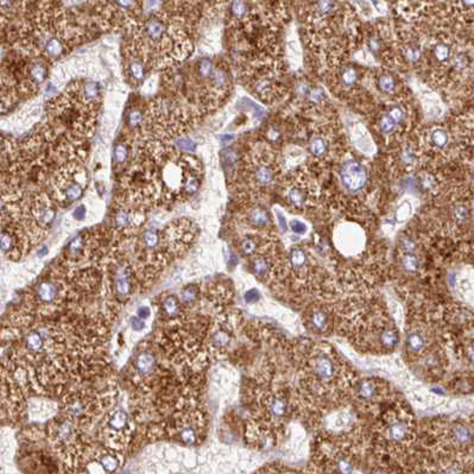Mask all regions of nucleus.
I'll use <instances>...</instances> for the list:
<instances>
[{
  "instance_id": "nucleus-1",
  "label": "nucleus",
  "mask_w": 474,
  "mask_h": 474,
  "mask_svg": "<svg viewBox=\"0 0 474 474\" xmlns=\"http://www.w3.org/2000/svg\"><path fill=\"white\" fill-rule=\"evenodd\" d=\"M244 171L250 187L268 190L277 182L280 165L274 151L268 147H258L245 157Z\"/></svg>"
},
{
  "instance_id": "nucleus-2",
  "label": "nucleus",
  "mask_w": 474,
  "mask_h": 474,
  "mask_svg": "<svg viewBox=\"0 0 474 474\" xmlns=\"http://www.w3.org/2000/svg\"><path fill=\"white\" fill-rule=\"evenodd\" d=\"M185 110L171 99H158L150 105L147 123L163 136H178L188 126Z\"/></svg>"
},
{
  "instance_id": "nucleus-3",
  "label": "nucleus",
  "mask_w": 474,
  "mask_h": 474,
  "mask_svg": "<svg viewBox=\"0 0 474 474\" xmlns=\"http://www.w3.org/2000/svg\"><path fill=\"white\" fill-rule=\"evenodd\" d=\"M56 197L62 202H75L82 197L87 184V172L78 164H69L59 169L53 177Z\"/></svg>"
},
{
  "instance_id": "nucleus-4",
  "label": "nucleus",
  "mask_w": 474,
  "mask_h": 474,
  "mask_svg": "<svg viewBox=\"0 0 474 474\" xmlns=\"http://www.w3.org/2000/svg\"><path fill=\"white\" fill-rule=\"evenodd\" d=\"M284 197L291 207L304 209L316 198V184L306 172L297 171L284 184Z\"/></svg>"
},
{
  "instance_id": "nucleus-5",
  "label": "nucleus",
  "mask_w": 474,
  "mask_h": 474,
  "mask_svg": "<svg viewBox=\"0 0 474 474\" xmlns=\"http://www.w3.org/2000/svg\"><path fill=\"white\" fill-rule=\"evenodd\" d=\"M412 435L411 418L403 411H390L382 422V436L389 444L403 446Z\"/></svg>"
},
{
  "instance_id": "nucleus-6",
  "label": "nucleus",
  "mask_w": 474,
  "mask_h": 474,
  "mask_svg": "<svg viewBox=\"0 0 474 474\" xmlns=\"http://www.w3.org/2000/svg\"><path fill=\"white\" fill-rule=\"evenodd\" d=\"M310 379L318 385L325 386L334 382L339 374V364L331 352L319 350L313 352L307 363Z\"/></svg>"
},
{
  "instance_id": "nucleus-7",
  "label": "nucleus",
  "mask_w": 474,
  "mask_h": 474,
  "mask_svg": "<svg viewBox=\"0 0 474 474\" xmlns=\"http://www.w3.org/2000/svg\"><path fill=\"white\" fill-rule=\"evenodd\" d=\"M340 180L346 190L350 193H359L367 184V170L363 163L357 159H347L340 168Z\"/></svg>"
},
{
  "instance_id": "nucleus-8",
  "label": "nucleus",
  "mask_w": 474,
  "mask_h": 474,
  "mask_svg": "<svg viewBox=\"0 0 474 474\" xmlns=\"http://www.w3.org/2000/svg\"><path fill=\"white\" fill-rule=\"evenodd\" d=\"M424 54L428 66L435 73H442L443 70L449 69L450 62L454 56L451 44L448 43L443 38H438V40L431 42Z\"/></svg>"
},
{
  "instance_id": "nucleus-9",
  "label": "nucleus",
  "mask_w": 474,
  "mask_h": 474,
  "mask_svg": "<svg viewBox=\"0 0 474 474\" xmlns=\"http://www.w3.org/2000/svg\"><path fill=\"white\" fill-rule=\"evenodd\" d=\"M104 15L111 24H124L138 12V0H104Z\"/></svg>"
},
{
  "instance_id": "nucleus-10",
  "label": "nucleus",
  "mask_w": 474,
  "mask_h": 474,
  "mask_svg": "<svg viewBox=\"0 0 474 474\" xmlns=\"http://www.w3.org/2000/svg\"><path fill=\"white\" fill-rule=\"evenodd\" d=\"M419 143L418 145L411 140H404L393 150L391 155V164L398 171H410L416 168L419 161Z\"/></svg>"
},
{
  "instance_id": "nucleus-11",
  "label": "nucleus",
  "mask_w": 474,
  "mask_h": 474,
  "mask_svg": "<svg viewBox=\"0 0 474 474\" xmlns=\"http://www.w3.org/2000/svg\"><path fill=\"white\" fill-rule=\"evenodd\" d=\"M252 91L255 94H257L259 98L265 101H272L278 98L280 94V83H278L277 76L275 75L271 68L268 69V72L259 73L252 79Z\"/></svg>"
},
{
  "instance_id": "nucleus-12",
  "label": "nucleus",
  "mask_w": 474,
  "mask_h": 474,
  "mask_svg": "<svg viewBox=\"0 0 474 474\" xmlns=\"http://www.w3.org/2000/svg\"><path fill=\"white\" fill-rule=\"evenodd\" d=\"M449 145V133L441 126L427 129L419 139V147L429 153H441Z\"/></svg>"
},
{
  "instance_id": "nucleus-13",
  "label": "nucleus",
  "mask_w": 474,
  "mask_h": 474,
  "mask_svg": "<svg viewBox=\"0 0 474 474\" xmlns=\"http://www.w3.org/2000/svg\"><path fill=\"white\" fill-rule=\"evenodd\" d=\"M429 348V332L427 328L415 326L406 333L405 350L414 359H421L428 352Z\"/></svg>"
},
{
  "instance_id": "nucleus-14",
  "label": "nucleus",
  "mask_w": 474,
  "mask_h": 474,
  "mask_svg": "<svg viewBox=\"0 0 474 474\" xmlns=\"http://www.w3.org/2000/svg\"><path fill=\"white\" fill-rule=\"evenodd\" d=\"M30 214L33 216L34 222L40 228H46V227L50 226L55 219L56 210L49 197L46 195H38L35 197L33 206L30 208Z\"/></svg>"
},
{
  "instance_id": "nucleus-15",
  "label": "nucleus",
  "mask_w": 474,
  "mask_h": 474,
  "mask_svg": "<svg viewBox=\"0 0 474 474\" xmlns=\"http://www.w3.org/2000/svg\"><path fill=\"white\" fill-rule=\"evenodd\" d=\"M332 145V134L325 130L318 131L310 137L308 142V151L313 158L325 159L331 155Z\"/></svg>"
},
{
  "instance_id": "nucleus-16",
  "label": "nucleus",
  "mask_w": 474,
  "mask_h": 474,
  "mask_svg": "<svg viewBox=\"0 0 474 474\" xmlns=\"http://www.w3.org/2000/svg\"><path fill=\"white\" fill-rule=\"evenodd\" d=\"M354 395L358 401L365 403V404H371L379 401L382 397V385L377 380L366 378L361 379L354 386Z\"/></svg>"
},
{
  "instance_id": "nucleus-17",
  "label": "nucleus",
  "mask_w": 474,
  "mask_h": 474,
  "mask_svg": "<svg viewBox=\"0 0 474 474\" xmlns=\"http://www.w3.org/2000/svg\"><path fill=\"white\" fill-rule=\"evenodd\" d=\"M398 51L403 62L410 66L418 65L424 56L421 44L418 43V41L412 40V38H406V40L403 41L399 44Z\"/></svg>"
},
{
  "instance_id": "nucleus-18",
  "label": "nucleus",
  "mask_w": 474,
  "mask_h": 474,
  "mask_svg": "<svg viewBox=\"0 0 474 474\" xmlns=\"http://www.w3.org/2000/svg\"><path fill=\"white\" fill-rule=\"evenodd\" d=\"M265 410L271 419L283 421L289 412V402L284 395H272L265 402Z\"/></svg>"
},
{
  "instance_id": "nucleus-19",
  "label": "nucleus",
  "mask_w": 474,
  "mask_h": 474,
  "mask_svg": "<svg viewBox=\"0 0 474 474\" xmlns=\"http://www.w3.org/2000/svg\"><path fill=\"white\" fill-rule=\"evenodd\" d=\"M359 81L360 75L358 70L353 66L346 65L340 67V69H339L335 83L341 89H344V92H347L357 87Z\"/></svg>"
},
{
  "instance_id": "nucleus-20",
  "label": "nucleus",
  "mask_w": 474,
  "mask_h": 474,
  "mask_svg": "<svg viewBox=\"0 0 474 474\" xmlns=\"http://www.w3.org/2000/svg\"><path fill=\"white\" fill-rule=\"evenodd\" d=\"M142 221V214L127 208H119L114 214V225L118 229H127L132 226H139Z\"/></svg>"
},
{
  "instance_id": "nucleus-21",
  "label": "nucleus",
  "mask_w": 474,
  "mask_h": 474,
  "mask_svg": "<svg viewBox=\"0 0 474 474\" xmlns=\"http://www.w3.org/2000/svg\"><path fill=\"white\" fill-rule=\"evenodd\" d=\"M376 86L378 91L386 95H396L401 88L399 80L395 74L390 72H380L376 76Z\"/></svg>"
},
{
  "instance_id": "nucleus-22",
  "label": "nucleus",
  "mask_w": 474,
  "mask_h": 474,
  "mask_svg": "<svg viewBox=\"0 0 474 474\" xmlns=\"http://www.w3.org/2000/svg\"><path fill=\"white\" fill-rule=\"evenodd\" d=\"M331 316L322 308H314L308 315V325L315 333L322 334L331 327Z\"/></svg>"
},
{
  "instance_id": "nucleus-23",
  "label": "nucleus",
  "mask_w": 474,
  "mask_h": 474,
  "mask_svg": "<svg viewBox=\"0 0 474 474\" xmlns=\"http://www.w3.org/2000/svg\"><path fill=\"white\" fill-rule=\"evenodd\" d=\"M230 19L236 23H244L251 16V6L249 0H232L229 5Z\"/></svg>"
},
{
  "instance_id": "nucleus-24",
  "label": "nucleus",
  "mask_w": 474,
  "mask_h": 474,
  "mask_svg": "<svg viewBox=\"0 0 474 474\" xmlns=\"http://www.w3.org/2000/svg\"><path fill=\"white\" fill-rule=\"evenodd\" d=\"M59 294V288L54 282L44 281L41 282L36 287V297L38 301L44 304L51 303L56 300Z\"/></svg>"
},
{
  "instance_id": "nucleus-25",
  "label": "nucleus",
  "mask_w": 474,
  "mask_h": 474,
  "mask_svg": "<svg viewBox=\"0 0 474 474\" xmlns=\"http://www.w3.org/2000/svg\"><path fill=\"white\" fill-rule=\"evenodd\" d=\"M127 73H129L131 82L133 83H140L145 78L146 74V63L142 57H139L138 55L132 56V59L130 60L129 62V67H127Z\"/></svg>"
},
{
  "instance_id": "nucleus-26",
  "label": "nucleus",
  "mask_w": 474,
  "mask_h": 474,
  "mask_svg": "<svg viewBox=\"0 0 474 474\" xmlns=\"http://www.w3.org/2000/svg\"><path fill=\"white\" fill-rule=\"evenodd\" d=\"M248 221L256 228H265L270 223V215L263 207H254L249 210Z\"/></svg>"
},
{
  "instance_id": "nucleus-27",
  "label": "nucleus",
  "mask_w": 474,
  "mask_h": 474,
  "mask_svg": "<svg viewBox=\"0 0 474 474\" xmlns=\"http://www.w3.org/2000/svg\"><path fill=\"white\" fill-rule=\"evenodd\" d=\"M449 441L456 446H466L472 441V433L465 425L456 424L451 427L449 431Z\"/></svg>"
},
{
  "instance_id": "nucleus-28",
  "label": "nucleus",
  "mask_w": 474,
  "mask_h": 474,
  "mask_svg": "<svg viewBox=\"0 0 474 474\" xmlns=\"http://www.w3.org/2000/svg\"><path fill=\"white\" fill-rule=\"evenodd\" d=\"M134 367L138 371L139 374L142 376H146L153 372L156 367V359L155 357L149 352H143L137 357L136 361H134Z\"/></svg>"
},
{
  "instance_id": "nucleus-29",
  "label": "nucleus",
  "mask_w": 474,
  "mask_h": 474,
  "mask_svg": "<svg viewBox=\"0 0 474 474\" xmlns=\"http://www.w3.org/2000/svg\"><path fill=\"white\" fill-rule=\"evenodd\" d=\"M378 126H379V130L384 134H387V136H392V134L398 133L401 129H404L393 119V117L387 112V110L383 112L379 119H378Z\"/></svg>"
},
{
  "instance_id": "nucleus-30",
  "label": "nucleus",
  "mask_w": 474,
  "mask_h": 474,
  "mask_svg": "<svg viewBox=\"0 0 474 474\" xmlns=\"http://www.w3.org/2000/svg\"><path fill=\"white\" fill-rule=\"evenodd\" d=\"M222 164L225 168L226 175L228 177H235L236 171H238V153L233 147H228L222 152Z\"/></svg>"
},
{
  "instance_id": "nucleus-31",
  "label": "nucleus",
  "mask_w": 474,
  "mask_h": 474,
  "mask_svg": "<svg viewBox=\"0 0 474 474\" xmlns=\"http://www.w3.org/2000/svg\"><path fill=\"white\" fill-rule=\"evenodd\" d=\"M107 425L111 430L117 431V433L124 431L129 425V418H127L126 412L123 411V410H115L108 417Z\"/></svg>"
},
{
  "instance_id": "nucleus-32",
  "label": "nucleus",
  "mask_w": 474,
  "mask_h": 474,
  "mask_svg": "<svg viewBox=\"0 0 474 474\" xmlns=\"http://www.w3.org/2000/svg\"><path fill=\"white\" fill-rule=\"evenodd\" d=\"M252 270L256 274L257 277H268L269 274L271 272V264L270 261L268 258H265L264 256H254L252 258Z\"/></svg>"
},
{
  "instance_id": "nucleus-33",
  "label": "nucleus",
  "mask_w": 474,
  "mask_h": 474,
  "mask_svg": "<svg viewBox=\"0 0 474 474\" xmlns=\"http://www.w3.org/2000/svg\"><path fill=\"white\" fill-rule=\"evenodd\" d=\"M469 217L468 207L465 203H454L450 208V220L454 225H463Z\"/></svg>"
},
{
  "instance_id": "nucleus-34",
  "label": "nucleus",
  "mask_w": 474,
  "mask_h": 474,
  "mask_svg": "<svg viewBox=\"0 0 474 474\" xmlns=\"http://www.w3.org/2000/svg\"><path fill=\"white\" fill-rule=\"evenodd\" d=\"M114 288H115V293H117L118 296H121V297L129 296L131 293V283L129 280V274H127L126 271L121 270L119 274L117 275V277H115V282H114Z\"/></svg>"
},
{
  "instance_id": "nucleus-35",
  "label": "nucleus",
  "mask_w": 474,
  "mask_h": 474,
  "mask_svg": "<svg viewBox=\"0 0 474 474\" xmlns=\"http://www.w3.org/2000/svg\"><path fill=\"white\" fill-rule=\"evenodd\" d=\"M417 181H418L419 187H421L425 191H429V193L436 190L437 187H438L437 177L431 171L423 170V171L419 172Z\"/></svg>"
},
{
  "instance_id": "nucleus-36",
  "label": "nucleus",
  "mask_w": 474,
  "mask_h": 474,
  "mask_svg": "<svg viewBox=\"0 0 474 474\" xmlns=\"http://www.w3.org/2000/svg\"><path fill=\"white\" fill-rule=\"evenodd\" d=\"M401 267L403 268V270L406 272H410V274L418 270L419 261H418L417 256L415 255V250H411V251H403L402 259H401Z\"/></svg>"
},
{
  "instance_id": "nucleus-37",
  "label": "nucleus",
  "mask_w": 474,
  "mask_h": 474,
  "mask_svg": "<svg viewBox=\"0 0 474 474\" xmlns=\"http://www.w3.org/2000/svg\"><path fill=\"white\" fill-rule=\"evenodd\" d=\"M44 340L46 339L43 338L42 333L31 332L25 339V346H27L28 351H30L31 353H37L44 347Z\"/></svg>"
},
{
  "instance_id": "nucleus-38",
  "label": "nucleus",
  "mask_w": 474,
  "mask_h": 474,
  "mask_svg": "<svg viewBox=\"0 0 474 474\" xmlns=\"http://www.w3.org/2000/svg\"><path fill=\"white\" fill-rule=\"evenodd\" d=\"M214 70H215V66L209 59H202L200 60L197 65V75L201 81H208L212 78Z\"/></svg>"
},
{
  "instance_id": "nucleus-39",
  "label": "nucleus",
  "mask_w": 474,
  "mask_h": 474,
  "mask_svg": "<svg viewBox=\"0 0 474 474\" xmlns=\"http://www.w3.org/2000/svg\"><path fill=\"white\" fill-rule=\"evenodd\" d=\"M129 157H130V146L127 145L126 143H124V142L118 143L117 145L114 146L113 158L117 164H124V163L129 159Z\"/></svg>"
},
{
  "instance_id": "nucleus-40",
  "label": "nucleus",
  "mask_w": 474,
  "mask_h": 474,
  "mask_svg": "<svg viewBox=\"0 0 474 474\" xmlns=\"http://www.w3.org/2000/svg\"><path fill=\"white\" fill-rule=\"evenodd\" d=\"M142 242L143 245L145 246L146 249L153 250L161 243V236H159L158 232L155 229H146L142 235Z\"/></svg>"
},
{
  "instance_id": "nucleus-41",
  "label": "nucleus",
  "mask_w": 474,
  "mask_h": 474,
  "mask_svg": "<svg viewBox=\"0 0 474 474\" xmlns=\"http://www.w3.org/2000/svg\"><path fill=\"white\" fill-rule=\"evenodd\" d=\"M85 245H86L85 236L78 235L76 238H74L72 242L69 243L68 246H67V251H68V254L72 256V257H75V256H79L80 254H82L83 250H85Z\"/></svg>"
},
{
  "instance_id": "nucleus-42",
  "label": "nucleus",
  "mask_w": 474,
  "mask_h": 474,
  "mask_svg": "<svg viewBox=\"0 0 474 474\" xmlns=\"http://www.w3.org/2000/svg\"><path fill=\"white\" fill-rule=\"evenodd\" d=\"M230 341V334L225 329H216V331L213 332L212 334V342L215 347H225V346L228 345V342Z\"/></svg>"
},
{
  "instance_id": "nucleus-43",
  "label": "nucleus",
  "mask_w": 474,
  "mask_h": 474,
  "mask_svg": "<svg viewBox=\"0 0 474 474\" xmlns=\"http://www.w3.org/2000/svg\"><path fill=\"white\" fill-rule=\"evenodd\" d=\"M163 312H164L166 315L170 316V318H174V316L177 315L180 313V302L175 299V297H168L163 301Z\"/></svg>"
},
{
  "instance_id": "nucleus-44",
  "label": "nucleus",
  "mask_w": 474,
  "mask_h": 474,
  "mask_svg": "<svg viewBox=\"0 0 474 474\" xmlns=\"http://www.w3.org/2000/svg\"><path fill=\"white\" fill-rule=\"evenodd\" d=\"M99 462H100L102 468L106 469L107 472H114L119 467V460L117 459V456L112 455V454L101 455L100 459H99Z\"/></svg>"
},
{
  "instance_id": "nucleus-45",
  "label": "nucleus",
  "mask_w": 474,
  "mask_h": 474,
  "mask_svg": "<svg viewBox=\"0 0 474 474\" xmlns=\"http://www.w3.org/2000/svg\"><path fill=\"white\" fill-rule=\"evenodd\" d=\"M144 121V115L140 110H132L127 114V125L130 129L137 130L142 126Z\"/></svg>"
},
{
  "instance_id": "nucleus-46",
  "label": "nucleus",
  "mask_w": 474,
  "mask_h": 474,
  "mask_svg": "<svg viewBox=\"0 0 474 474\" xmlns=\"http://www.w3.org/2000/svg\"><path fill=\"white\" fill-rule=\"evenodd\" d=\"M198 289L195 286H189L182 290L181 299L184 303H191L197 299Z\"/></svg>"
},
{
  "instance_id": "nucleus-47",
  "label": "nucleus",
  "mask_w": 474,
  "mask_h": 474,
  "mask_svg": "<svg viewBox=\"0 0 474 474\" xmlns=\"http://www.w3.org/2000/svg\"><path fill=\"white\" fill-rule=\"evenodd\" d=\"M177 146L180 147L181 150H184V151H194L195 147H196V144H195L193 139L184 138L177 140Z\"/></svg>"
},
{
  "instance_id": "nucleus-48",
  "label": "nucleus",
  "mask_w": 474,
  "mask_h": 474,
  "mask_svg": "<svg viewBox=\"0 0 474 474\" xmlns=\"http://www.w3.org/2000/svg\"><path fill=\"white\" fill-rule=\"evenodd\" d=\"M457 8L462 12H474V0H457Z\"/></svg>"
},
{
  "instance_id": "nucleus-49",
  "label": "nucleus",
  "mask_w": 474,
  "mask_h": 474,
  "mask_svg": "<svg viewBox=\"0 0 474 474\" xmlns=\"http://www.w3.org/2000/svg\"><path fill=\"white\" fill-rule=\"evenodd\" d=\"M291 229H293L295 233H297V234H303V233L306 232L307 227L304 223L301 222V221L294 220L291 221Z\"/></svg>"
},
{
  "instance_id": "nucleus-50",
  "label": "nucleus",
  "mask_w": 474,
  "mask_h": 474,
  "mask_svg": "<svg viewBox=\"0 0 474 474\" xmlns=\"http://www.w3.org/2000/svg\"><path fill=\"white\" fill-rule=\"evenodd\" d=\"M85 213H86L85 207L80 206V207L76 208L75 210H74V217H75L76 220H82L83 217H85Z\"/></svg>"
},
{
  "instance_id": "nucleus-51",
  "label": "nucleus",
  "mask_w": 474,
  "mask_h": 474,
  "mask_svg": "<svg viewBox=\"0 0 474 474\" xmlns=\"http://www.w3.org/2000/svg\"><path fill=\"white\" fill-rule=\"evenodd\" d=\"M467 358H468L469 363L474 365V345L469 346V347L467 348Z\"/></svg>"
},
{
  "instance_id": "nucleus-52",
  "label": "nucleus",
  "mask_w": 474,
  "mask_h": 474,
  "mask_svg": "<svg viewBox=\"0 0 474 474\" xmlns=\"http://www.w3.org/2000/svg\"><path fill=\"white\" fill-rule=\"evenodd\" d=\"M138 314H139L140 319H145V318H147V316H149L150 309L147 308V307H142V308L138 310Z\"/></svg>"
},
{
  "instance_id": "nucleus-53",
  "label": "nucleus",
  "mask_w": 474,
  "mask_h": 474,
  "mask_svg": "<svg viewBox=\"0 0 474 474\" xmlns=\"http://www.w3.org/2000/svg\"><path fill=\"white\" fill-rule=\"evenodd\" d=\"M132 322H133V323H132V327H133L134 329H137V331H139V329L143 328L144 325H143V321H142V320H140V319L134 318V319L132 320Z\"/></svg>"
},
{
  "instance_id": "nucleus-54",
  "label": "nucleus",
  "mask_w": 474,
  "mask_h": 474,
  "mask_svg": "<svg viewBox=\"0 0 474 474\" xmlns=\"http://www.w3.org/2000/svg\"><path fill=\"white\" fill-rule=\"evenodd\" d=\"M278 219H280V222L282 223V227H283V229H286L287 228V223H286V221H284V217L282 216V214H278Z\"/></svg>"
},
{
  "instance_id": "nucleus-55",
  "label": "nucleus",
  "mask_w": 474,
  "mask_h": 474,
  "mask_svg": "<svg viewBox=\"0 0 474 474\" xmlns=\"http://www.w3.org/2000/svg\"><path fill=\"white\" fill-rule=\"evenodd\" d=\"M473 95H474V86H473Z\"/></svg>"
},
{
  "instance_id": "nucleus-56",
  "label": "nucleus",
  "mask_w": 474,
  "mask_h": 474,
  "mask_svg": "<svg viewBox=\"0 0 474 474\" xmlns=\"http://www.w3.org/2000/svg\"><path fill=\"white\" fill-rule=\"evenodd\" d=\"M473 180H474V174H473Z\"/></svg>"
}]
</instances>
